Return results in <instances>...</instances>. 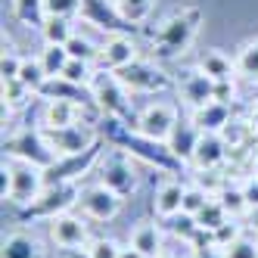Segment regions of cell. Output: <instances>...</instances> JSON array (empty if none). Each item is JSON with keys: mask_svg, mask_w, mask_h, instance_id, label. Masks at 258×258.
Instances as JSON below:
<instances>
[{"mask_svg": "<svg viewBox=\"0 0 258 258\" xmlns=\"http://www.w3.org/2000/svg\"><path fill=\"white\" fill-rule=\"evenodd\" d=\"M199 10L187 7V10H177L174 16H168L156 38H153V56L156 59H180L183 53L190 50V44L196 41V31H199Z\"/></svg>", "mask_w": 258, "mask_h": 258, "instance_id": "cell-1", "label": "cell"}, {"mask_svg": "<svg viewBox=\"0 0 258 258\" xmlns=\"http://www.w3.org/2000/svg\"><path fill=\"white\" fill-rule=\"evenodd\" d=\"M90 94H94V103L103 109L109 118H118L121 124H137L134 112V103H131V90H127L118 78V72H109V69H97L94 72V81H90Z\"/></svg>", "mask_w": 258, "mask_h": 258, "instance_id": "cell-2", "label": "cell"}, {"mask_svg": "<svg viewBox=\"0 0 258 258\" xmlns=\"http://www.w3.org/2000/svg\"><path fill=\"white\" fill-rule=\"evenodd\" d=\"M47 187V171L22 159H4V199L28 209Z\"/></svg>", "mask_w": 258, "mask_h": 258, "instance_id": "cell-3", "label": "cell"}, {"mask_svg": "<svg viewBox=\"0 0 258 258\" xmlns=\"http://www.w3.org/2000/svg\"><path fill=\"white\" fill-rule=\"evenodd\" d=\"M81 199V187L75 180H59V183H47L44 193L31 202V206L25 209L22 218H38V221H50L56 215H66L78 206Z\"/></svg>", "mask_w": 258, "mask_h": 258, "instance_id": "cell-4", "label": "cell"}, {"mask_svg": "<svg viewBox=\"0 0 258 258\" xmlns=\"http://www.w3.org/2000/svg\"><path fill=\"white\" fill-rule=\"evenodd\" d=\"M4 153L10 159H22V162H31V165H38V168H53V165L59 162V156L53 153V146L47 140V134L41 131H22V134H16L10 140H4Z\"/></svg>", "mask_w": 258, "mask_h": 258, "instance_id": "cell-5", "label": "cell"}, {"mask_svg": "<svg viewBox=\"0 0 258 258\" xmlns=\"http://www.w3.org/2000/svg\"><path fill=\"white\" fill-rule=\"evenodd\" d=\"M97 180L106 183V187L112 190V193H118L121 199L131 196V193H137V187H140V177H137L134 162L127 159L121 150H112L106 159H100V165H97Z\"/></svg>", "mask_w": 258, "mask_h": 258, "instance_id": "cell-6", "label": "cell"}, {"mask_svg": "<svg viewBox=\"0 0 258 258\" xmlns=\"http://www.w3.org/2000/svg\"><path fill=\"white\" fill-rule=\"evenodd\" d=\"M177 121H180L177 118V106L159 100V103H150L146 109H140L134 131L143 140H150V143H168V137H171V131H174Z\"/></svg>", "mask_w": 258, "mask_h": 258, "instance_id": "cell-7", "label": "cell"}, {"mask_svg": "<svg viewBox=\"0 0 258 258\" xmlns=\"http://www.w3.org/2000/svg\"><path fill=\"white\" fill-rule=\"evenodd\" d=\"M53 153L59 159H72V156H84L97 146V131L90 121L81 124H69V127H56V131H44Z\"/></svg>", "mask_w": 258, "mask_h": 258, "instance_id": "cell-8", "label": "cell"}, {"mask_svg": "<svg viewBox=\"0 0 258 258\" xmlns=\"http://www.w3.org/2000/svg\"><path fill=\"white\" fill-rule=\"evenodd\" d=\"M78 209L87 221H112L121 212V196L97 180V183H90V187H81Z\"/></svg>", "mask_w": 258, "mask_h": 258, "instance_id": "cell-9", "label": "cell"}, {"mask_svg": "<svg viewBox=\"0 0 258 258\" xmlns=\"http://www.w3.org/2000/svg\"><path fill=\"white\" fill-rule=\"evenodd\" d=\"M47 233L50 239L56 243V249H78V246H87L90 239V224H87V218L84 215H56V218H50L47 221Z\"/></svg>", "mask_w": 258, "mask_h": 258, "instance_id": "cell-10", "label": "cell"}, {"mask_svg": "<svg viewBox=\"0 0 258 258\" xmlns=\"http://www.w3.org/2000/svg\"><path fill=\"white\" fill-rule=\"evenodd\" d=\"M177 87H180L183 103L190 106V112H196V109H202V106H209V103H215V100H218V81H215V78H209L202 69H190V72H183L180 81H177Z\"/></svg>", "mask_w": 258, "mask_h": 258, "instance_id": "cell-11", "label": "cell"}, {"mask_svg": "<svg viewBox=\"0 0 258 258\" xmlns=\"http://www.w3.org/2000/svg\"><path fill=\"white\" fill-rule=\"evenodd\" d=\"M118 78H121V84L131 90V94H156V90H165L171 81H168V75L159 69V66H153V62H134V66H127V69H121L118 72Z\"/></svg>", "mask_w": 258, "mask_h": 258, "instance_id": "cell-12", "label": "cell"}, {"mask_svg": "<svg viewBox=\"0 0 258 258\" xmlns=\"http://www.w3.org/2000/svg\"><path fill=\"white\" fill-rule=\"evenodd\" d=\"M87 121V106L72 103V100H44L41 109V131H56V127H69V124H81Z\"/></svg>", "mask_w": 258, "mask_h": 258, "instance_id": "cell-13", "label": "cell"}, {"mask_svg": "<svg viewBox=\"0 0 258 258\" xmlns=\"http://www.w3.org/2000/svg\"><path fill=\"white\" fill-rule=\"evenodd\" d=\"M230 159V150L221 134H202L196 143V153L190 159V165L196 171H221V165Z\"/></svg>", "mask_w": 258, "mask_h": 258, "instance_id": "cell-14", "label": "cell"}, {"mask_svg": "<svg viewBox=\"0 0 258 258\" xmlns=\"http://www.w3.org/2000/svg\"><path fill=\"white\" fill-rule=\"evenodd\" d=\"M137 62V44L124 34H109L100 47V66L109 72H121Z\"/></svg>", "mask_w": 258, "mask_h": 258, "instance_id": "cell-15", "label": "cell"}, {"mask_svg": "<svg viewBox=\"0 0 258 258\" xmlns=\"http://www.w3.org/2000/svg\"><path fill=\"white\" fill-rule=\"evenodd\" d=\"M199 137H202V131L193 124V118H180V121L174 124L168 143H165V150H168V156H174V159H180V162H190L193 153H196Z\"/></svg>", "mask_w": 258, "mask_h": 258, "instance_id": "cell-16", "label": "cell"}, {"mask_svg": "<svg viewBox=\"0 0 258 258\" xmlns=\"http://www.w3.org/2000/svg\"><path fill=\"white\" fill-rule=\"evenodd\" d=\"M0 258H47V249L41 243V236H34L28 230H10L4 236Z\"/></svg>", "mask_w": 258, "mask_h": 258, "instance_id": "cell-17", "label": "cell"}, {"mask_svg": "<svg viewBox=\"0 0 258 258\" xmlns=\"http://www.w3.org/2000/svg\"><path fill=\"white\" fill-rule=\"evenodd\" d=\"M193 118V124L199 127L202 134H221L224 127L230 124V103H221V100H215V103H209V106H202V109H196V112L190 115Z\"/></svg>", "mask_w": 258, "mask_h": 258, "instance_id": "cell-18", "label": "cell"}, {"mask_svg": "<svg viewBox=\"0 0 258 258\" xmlns=\"http://www.w3.org/2000/svg\"><path fill=\"white\" fill-rule=\"evenodd\" d=\"M183 190H187V183H180V180H165L162 187L156 190V196H153L156 215L165 218V221H171L174 215H180V209H183Z\"/></svg>", "mask_w": 258, "mask_h": 258, "instance_id": "cell-19", "label": "cell"}, {"mask_svg": "<svg viewBox=\"0 0 258 258\" xmlns=\"http://www.w3.org/2000/svg\"><path fill=\"white\" fill-rule=\"evenodd\" d=\"M131 246L137 252H143L146 258H159L165 252V239H162V227L153 224V221H143L131 230Z\"/></svg>", "mask_w": 258, "mask_h": 258, "instance_id": "cell-20", "label": "cell"}, {"mask_svg": "<svg viewBox=\"0 0 258 258\" xmlns=\"http://www.w3.org/2000/svg\"><path fill=\"white\" fill-rule=\"evenodd\" d=\"M199 69L206 72L209 78H215V81H233L236 78V62L227 56L224 50H206L202 59H199Z\"/></svg>", "mask_w": 258, "mask_h": 258, "instance_id": "cell-21", "label": "cell"}, {"mask_svg": "<svg viewBox=\"0 0 258 258\" xmlns=\"http://www.w3.org/2000/svg\"><path fill=\"white\" fill-rule=\"evenodd\" d=\"M218 199H221V206L227 209L230 218H246L249 202H246V193H243V180H227L224 187L218 190Z\"/></svg>", "mask_w": 258, "mask_h": 258, "instance_id": "cell-22", "label": "cell"}, {"mask_svg": "<svg viewBox=\"0 0 258 258\" xmlns=\"http://www.w3.org/2000/svg\"><path fill=\"white\" fill-rule=\"evenodd\" d=\"M38 31H41L44 44H59V47H66L75 38V25H72V19H62V16H47Z\"/></svg>", "mask_w": 258, "mask_h": 258, "instance_id": "cell-23", "label": "cell"}, {"mask_svg": "<svg viewBox=\"0 0 258 258\" xmlns=\"http://www.w3.org/2000/svg\"><path fill=\"white\" fill-rule=\"evenodd\" d=\"M69 59H72L69 50L59 47V44H44V50L38 53V62L47 72V78H59L62 72H66V66H69Z\"/></svg>", "mask_w": 258, "mask_h": 258, "instance_id": "cell-24", "label": "cell"}, {"mask_svg": "<svg viewBox=\"0 0 258 258\" xmlns=\"http://www.w3.org/2000/svg\"><path fill=\"white\" fill-rule=\"evenodd\" d=\"M236 75L246 78V81H258V38L255 41H246L243 47L236 50Z\"/></svg>", "mask_w": 258, "mask_h": 258, "instance_id": "cell-25", "label": "cell"}, {"mask_svg": "<svg viewBox=\"0 0 258 258\" xmlns=\"http://www.w3.org/2000/svg\"><path fill=\"white\" fill-rule=\"evenodd\" d=\"M196 221H199V227L206 230V233H215L221 224H227V221H230V215H227V209H224V206H221V199H218V196H212V202H209V206L196 215Z\"/></svg>", "mask_w": 258, "mask_h": 258, "instance_id": "cell-26", "label": "cell"}, {"mask_svg": "<svg viewBox=\"0 0 258 258\" xmlns=\"http://www.w3.org/2000/svg\"><path fill=\"white\" fill-rule=\"evenodd\" d=\"M13 13H16V19H19V22L34 25V28H41L44 19H47L44 0H13Z\"/></svg>", "mask_w": 258, "mask_h": 258, "instance_id": "cell-27", "label": "cell"}, {"mask_svg": "<svg viewBox=\"0 0 258 258\" xmlns=\"http://www.w3.org/2000/svg\"><path fill=\"white\" fill-rule=\"evenodd\" d=\"M153 4L156 0H112V10L124 22H143L153 13Z\"/></svg>", "mask_w": 258, "mask_h": 258, "instance_id": "cell-28", "label": "cell"}, {"mask_svg": "<svg viewBox=\"0 0 258 258\" xmlns=\"http://www.w3.org/2000/svg\"><path fill=\"white\" fill-rule=\"evenodd\" d=\"M100 47H103V44H94V41H90L87 34H81V31H75V38L66 44L69 56H72V59H84V62H97V59H100Z\"/></svg>", "mask_w": 258, "mask_h": 258, "instance_id": "cell-29", "label": "cell"}, {"mask_svg": "<svg viewBox=\"0 0 258 258\" xmlns=\"http://www.w3.org/2000/svg\"><path fill=\"white\" fill-rule=\"evenodd\" d=\"M168 230H171L177 239H183V243H190V246L196 243V236L202 233L199 221H196L193 215H183V212H180V215H174V218L168 221Z\"/></svg>", "mask_w": 258, "mask_h": 258, "instance_id": "cell-30", "label": "cell"}, {"mask_svg": "<svg viewBox=\"0 0 258 258\" xmlns=\"http://www.w3.org/2000/svg\"><path fill=\"white\" fill-rule=\"evenodd\" d=\"M209 202H212V193H209V190H202L199 183H187V190H183V209H180V212L196 218L202 209L209 206Z\"/></svg>", "mask_w": 258, "mask_h": 258, "instance_id": "cell-31", "label": "cell"}, {"mask_svg": "<svg viewBox=\"0 0 258 258\" xmlns=\"http://www.w3.org/2000/svg\"><path fill=\"white\" fill-rule=\"evenodd\" d=\"M31 97H38L31 87H25L19 78H10V81H4V106L7 109H16V106H25Z\"/></svg>", "mask_w": 258, "mask_h": 258, "instance_id": "cell-32", "label": "cell"}, {"mask_svg": "<svg viewBox=\"0 0 258 258\" xmlns=\"http://www.w3.org/2000/svg\"><path fill=\"white\" fill-rule=\"evenodd\" d=\"M94 62H84V59H69V66H66V72L59 78H66V81H72V84H78V87H90V81H94Z\"/></svg>", "mask_w": 258, "mask_h": 258, "instance_id": "cell-33", "label": "cell"}, {"mask_svg": "<svg viewBox=\"0 0 258 258\" xmlns=\"http://www.w3.org/2000/svg\"><path fill=\"white\" fill-rule=\"evenodd\" d=\"M19 81H22L25 87H31L34 94H41V87L47 84V72L41 69L38 56H34V59H25V62H22V69H19Z\"/></svg>", "mask_w": 258, "mask_h": 258, "instance_id": "cell-34", "label": "cell"}, {"mask_svg": "<svg viewBox=\"0 0 258 258\" xmlns=\"http://www.w3.org/2000/svg\"><path fill=\"white\" fill-rule=\"evenodd\" d=\"M252 134V121H239V118H230V124L221 131V137H224L227 143V150H239Z\"/></svg>", "mask_w": 258, "mask_h": 258, "instance_id": "cell-35", "label": "cell"}, {"mask_svg": "<svg viewBox=\"0 0 258 258\" xmlns=\"http://www.w3.org/2000/svg\"><path fill=\"white\" fill-rule=\"evenodd\" d=\"M224 258H258V236L255 233H243L224 249Z\"/></svg>", "mask_w": 258, "mask_h": 258, "instance_id": "cell-36", "label": "cell"}, {"mask_svg": "<svg viewBox=\"0 0 258 258\" xmlns=\"http://www.w3.org/2000/svg\"><path fill=\"white\" fill-rule=\"evenodd\" d=\"M84 10V0H44L47 16H62V19H75Z\"/></svg>", "mask_w": 258, "mask_h": 258, "instance_id": "cell-37", "label": "cell"}, {"mask_svg": "<svg viewBox=\"0 0 258 258\" xmlns=\"http://www.w3.org/2000/svg\"><path fill=\"white\" fill-rule=\"evenodd\" d=\"M121 249H124V246H118L112 236H94V239L87 243V252L94 255V258H118Z\"/></svg>", "mask_w": 258, "mask_h": 258, "instance_id": "cell-38", "label": "cell"}, {"mask_svg": "<svg viewBox=\"0 0 258 258\" xmlns=\"http://www.w3.org/2000/svg\"><path fill=\"white\" fill-rule=\"evenodd\" d=\"M236 221H239V218H230L227 224H221V227L212 233V239H215V243H218L221 249H227L236 236H243V233H246V230H243V224H236Z\"/></svg>", "mask_w": 258, "mask_h": 258, "instance_id": "cell-39", "label": "cell"}, {"mask_svg": "<svg viewBox=\"0 0 258 258\" xmlns=\"http://www.w3.org/2000/svg\"><path fill=\"white\" fill-rule=\"evenodd\" d=\"M22 62H25V59H19V56H16V50H13V47H4V62H0V72H4V81H10V78H19V69H22Z\"/></svg>", "mask_w": 258, "mask_h": 258, "instance_id": "cell-40", "label": "cell"}, {"mask_svg": "<svg viewBox=\"0 0 258 258\" xmlns=\"http://www.w3.org/2000/svg\"><path fill=\"white\" fill-rule=\"evenodd\" d=\"M190 258H224V249H221L215 239H209L206 246H202L199 239H196V243H193V255H190Z\"/></svg>", "mask_w": 258, "mask_h": 258, "instance_id": "cell-41", "label": "cell"}, {"mask_svg": "<svg viewBox=\"0 0 258 258\" xmlns=\"http://www.w3.org/2000/svg\"><path fill=\"white\" fill-rule=\"evenodd\" d=\"M243 193H246L249 209H255V206H258V177H255V174H249V177L243 180Z\"/></svg>", "mask_w": 258, "mask_h": 258, "instance_id": "cell-42", "label": "cell"}, {"mask_svg": "<svg viewBox=\"0 0 258 258\" xmlns=\"http://www.w3.org/2000/svg\"><path fill=\"white\" fill-rule=\"evenodd\" d=\"M59 258H94L87 252V246H78V249H59Z\"/></svg>", "mask_w": 258, "mask_h": 258, "instance_id": "cell-43", "label": "cell"}, {"mask_svg": "<svg viewBox=\"0 0 258 258\" xmlns=\"http://www.w3.org/2000/svg\"><path fill=\"white\" fill-rule=\"evenodd\" d=\"M246 230L249 233H258V206L246 212Z\"/></svg>", "mask_w": 258, "mask_h": 258, "instance_id": "cell-44", "label": "cell"}, {"mask_svg": "<svg viewBox=\"0 0 258 258\" xmlns=\"http://www.w3.org/2000/svg\"><path fill=\"white\" fill-rule=\"evenodd\" d=\"M118 258H146V255H143V252H137V249H134V246H124V249H121V255H118Z\"/></svg>", "mask_w": 258, "mask_h": 258, "instance_id": "cell-45", "label": "cell"}, {"mask_svg": "<svg viewBox=\"0 0 258 258\" xmlns=\"http://www.w3.org/2000/svg\"><path fill=\"white\" fill-rule=\"evenodd\" d=\"M249 121H252V127L258 131V106H252V118H249Z\"/></svg>", "mask_w": 258, "mask_h": 258, "instance_id": "cell-46", "label": "cell"}, {"mask_svg": "<svg viewBox=\"0 0 258 258\" xmlns=\"http://www.w3.org/2000/svg\"><path fill=\"white\" fill-rule=\"evenodd\" d=\"M252 174H255V177H258V153H255V156H252Z\"/></svg>", "mask_w": 258, "mask_h": 258, "instance_id": "cell-47", "label": "cell"}, {"mask_svg": "<svg viewBox=\"0 0 258 258\" xmlns=\"http://www.w3.org/2000/svg\"><path fill=\"white\" fill-rule=\"evenodd\" d=\"M159 258H177V255H174V252H168V249H165V252H162Z\"/></svg>", "mask_w": 258, "mask_h": 258, "instance_id": "cell-48", "label": "cell"}]
</instances>
